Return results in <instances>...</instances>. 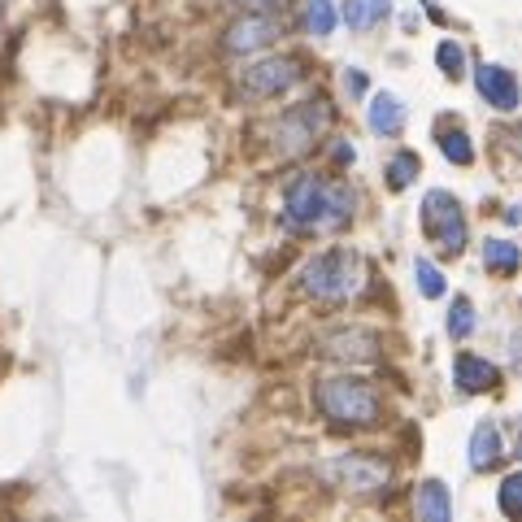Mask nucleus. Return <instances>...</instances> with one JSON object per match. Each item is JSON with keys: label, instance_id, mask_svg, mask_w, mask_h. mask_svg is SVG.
<instances>
[{"label": "nucleus", "instance_id": "20", "mask_svg": "<svg viewBox=\"0 0 522 522\" xmlns=\"http://www.w3.org/2000/svg\"><path fill=\"white\" fill-rule=\"evenodd\" d=\"M440 153L449 161H457V166H470V161H475V148H470L466 131H444L440 135Z\"/></svg>", "mask_w": 522, "mask_h": 522}, {"label": "nucleus", "instance_id": "18", "mask_svg": "<svg viewBox=\"0 0 522 522\" xmlns=\"http://www.w3.org/2000/svg\"><path fill=\"white\" fill-rule=\"evenodd\" d=\"M305 31H309V35H331V31H335V9H331V0H305Z\"/></svg>", "mask_w": 522, "mask_h": 522}, {"label": "nucleus", "instance_id": "22", "mask_svg": "<svg viewBox=\"0 0 522 522\" xmlns=\"http://www.w3.org/2000/svg\"><path fill=\"white\" fill-rule=\"evenodd\" d=\"M435 61H440V70L449 74V79H462L466 74V53H462V44H453V40H444L435 48Z\"/></svg>", "mask_w": 522, "mask_h": 522}, {"label": "nucleus", "instance_id": "1", "mask_svg": "<svg viewBox=\"0 0 522 522\" xmlns=\"http://www.w3.org/2000/svg\"><path fill=\"white\" fill-rule=\"evenodd\" d=\"M283 218L296 231H344L348 218H353V192L344 183L322 179V174H301V179L288 183Z\"/></svg>", "mask_w": 522, "mask_h": 522}, {"label": "nucleus", "instance_id": "15", "mask_svg": "<svg viewBox=\"0 0 522 522\" xmlns=\"http://www.w3.org/2000/svg\"><path fill=\"white\" fill-rule=\"evenodd\" d=\"M388 9H392V0H344V22L353 31H370L375 22L388 18Z\"/></svg>", "mask_w": 522, "mask_h": 522}, {"label": "nucleus", "instance_id": "13", "mask_svg": "<svg viewBox=\"0 0 522 522\" xmlns=\"http://www.w3.org/2000/svg\"><path fill=\"white\" fill-rule=\"evenodd\" d=\"M370 131L375 135H401L405 131V105L392 92H379L370 101Z\"/></svg>", "mask_w": 522, "mask_h": 522}, {"label": "nucleus", "instance_id": "21", "mask_svg": "<svg viewBox=\"0 0 522 522\" xmlns=\"http://www.w3.org/2000/svg\"><path fill=\"white\" fill-rule=\"evenodd\" d=\"M470 331H475V305H470V296H457L453 314H449V335L453 340H466Z\"/></svg>", "mask_w": 522, "mask_h": 522}, {"label": "nucleus", "instance_id": "3", "mask_svg": "<svg viewBox=\"0 0 522 522\" xmlns=\"http://www.w3.org/2000/svg\"><path fill=\"white\" fill-rule=\"evenodd\" d=\"M357 288H362V261L348 248H331V253H318L305 266V292L318 296V301H348Z\"/></svg>", "mask_w": 522, "mask_h": 522}, {"label": "nucleus", "instance_id": "26", "mask_svg": "<svg viewBox=\"0 0 522 522\" xmlns=\"http://www.w3.org/2000/svg\"><path fill=\"white\" fill-rule=\"evenodd\" d=\"M353 144H335V161H353Z\"/></svg>", "mask_w": 522, "mask_h": 522}, {"label": "nucleus", "instance_id": "12", "mask_svg": "<svg viewBox=\"0 0 522 522\" xmlns=\"http://www.w3.org/2000/svg\"><path fill=\"white\" fill-rule=\"evenodd\" d=\"M501 457H505V449H501L496 422H479L475 435H470V470H492Z\"/></svg>", "mask_w": 522, "mask_h": 522}, {"label": "nucleus", "instance_id": "23", "mask_svg": "<svg viewBox=\"0 0 522 522\" xmlns=\"http://www.w3.org/2000/svg\"><path fill=\"white\" fill-rule=\"evenodd\" d=\"M518 509H522V475H509L501 483V514L505 518H518Z\"/></svg>", "mask_w": 522, "mask_h": 522}, {"label": "nucleus", "instance_id": "19", "mask_svg": "<svg viewBox=\"0 0 522 522\" xmlns=\"http://www.w3.org/2000/svg\"><path fill=\"white\" fill-rule=\"evenodd\" d=\"M414 283H418L422 296H431V301H440L444 296V275L431 266L427 257H414Z\"/></svg>", "mask_w": 522, "mask_h": 522}, {"label": "nucleus", "instance_id": "17", "mask_svg": "<svg viewBox=\"0 0 522 522\" xmlns=\"http://www.w3.org/2000/svg\"><path fill=\"white\" fill-rule=\"evenodd\" d=\"M422 170V161H418V153H396L392 157V166H388V188L392 192H405L409 183H414V174Z\"/></svg>", "mask_w": 522, "mask_h": 522}, {"label": "nucleus", "instance_id": "9", "mask_svg": "<svg viewBox=\"0 0 522 522\" xmlns=\"http://www.w3.org/2000/svg\"><path fill=\"white\" fill-rule=\"evenodd\" d=\"M279 40V22L270 14H244L240 22H231L227 27V53H257V48L275 44Z\"/></svg>", "mask_w": 522, "mask_h": 522}, {"label": "nucleus", "instance_id": "8", "mask_svg": "<svg viewBox=\"0 0 522 522\" xmlns=\"http://www.w3.org/2000/svg\"><path fill=\"white\" fill-rule=\"evenodd\" d=\"M318 348H322V357H331V362H375L383 340L370 327H344V331L327 335Z\"/></svg>", "mask_w": 522, "mask_h": 522}, {"label": "nucleus", "instance_id": "6", "mask_svg": "<svg viewBox=\"0 0 522 522\" xmlns=\"http://www.w3.org/2000/svg\"><path fill=\"white\" fill-rule=\"evenodd\" d=\"M327 122H331L327 101H301V105H292L288 114L279 118V127H275L279 157H301V153H309L318 135L327 131Z\"/></svg>", "mask_w": 522, "mask_h": 522}, {"label": "nucleus", "instance_id": "7", "mask_svg": "<svg viewBox=\"0 0 522 522\" xmlns=\"http://www.w3.org/2000/svg\"><path fill=\"white\" fill-rule=\"evenodd\" d=\"M296 79H301V70H296L292 57H266V61H257V66L244 70V96H253V101H270V96L288 92Z\"/></svg>", "mask_w": 522, "mask_h": 522}, {"label": "nucleus", "instance_id": "4", "mask_svg": "<svg viewBox=\"0 0 522 522\" xmlns=\"http://www.w3.org/2000/svg\"><path fill=\"white\" fill-rule=\"evenodd\" d=\"M318 479H327L331 488L353 492V496H375L392 483V466L383 457H366V453H344L318 466Z\"/></svg>", "mask_w": 522, "mask_h": 522}, {"label": "nucleus", "instance_id": "10", "mask_svg": "<svg viewBox=\"0 0 522 522\" xmlns=\"http://www.w3.org/2000/svg\"><path fill=\"white\" fill-rule=\"evenodd\" d=\"M475 87H479L483 101H488L492 109H501V114H514V109H518L514 70H505V66H479L475 70Z\"/></svg>", "mask_w": 522, "mask_h": 522}, {"label": "nucleus", "instance_id": "25", "mask_svg": "<svg viewBox=\"0 0 522 522\" xmlns=\"http://www.w3.org/2000/svg\"><path fill=\"white\" fill-rule=\"evenodd\" d=\"M235 5H244V9H253V14H266V9H275L279 0H235Z\"/></svg>", "mask_w": 522, "mask_h": 522}, {"label": "nucleus", "instance_id": "14", "mask_svg": "<svg viewBox=\"0 0 522 522\" xmlns=\"http://www.w3.org/2000/svg\"><path fill=\"white\" fill-rule=\"evenodd\" d=\"M414 509H418V518H427V522H449L453 518V501H449V488H444L440 479H427L418 488V501H414Z\"/></svg>", "mask_w": 522, "mask_h": 522}, {"label": "nucleus", "instance_id": "24", "mask_svg": "<svg viewBox=\"0 0 522 522\" xmlns=\"http://www.w3.org/2000/svg\"><path fill=\"white\" fill-rule=\"evenodd\" d=\"M344 92L348 96H366V74L362 70H344Z\"/></svg>", "mask_w": 522, "mask_h": 522}, {"label": "nucleus", "instance_id": "5", "mask_svg": "<svg viewBox=\"0 0 522 522\" xmlns=\"http://www.w3.org/2000/svg\"><path fill=\"white\" fill-rule=\"evenodd\" d=\"M422 231H427V240L440 248L444 257H457L466 248V214H462L453 192L435 188L422 196Z\"/></svg>", "mask_w": 522, "mask_h": 522}, {"label": "nucleus", "instance_id": "2", "mask_svg": "<svg viewBox=\"0 0 522 522\" xmlns=\"http://www.w3.org/2000/svg\"><path fill=\"white\" fill-rule=\"evenodd\" d=\"M314 401L322 409V418H331L335 427H375L383 418V405L366 379H348V375L327 379V383H318Z\"/></svg>", "mask_w": 522, "mask_h": 522}, {"label": "nucleus", "instance_id": "11", "mask_svg": "<svg viewBox=\"0 0 522 522\" xmlns=\"http://www.w3.org/2000/svg\"><path fill=\"white\" fill-rule=\"evenodd\" d=\"M453 379H457V388L462 392H492L496 383H501V370H496L488 357H475V353H457V362H453Z\"/></svg>", "mask_w": 522, "mask_h": 522}, {"label": "nucleus", "instance_id": "16", "mask_svg": "<svg viewBox=\"0 0 522 522\" xmlns=\"http://www.w3.org/2000/svg\"><path fill=\"white\" fill-rule=\"evenodd\" d=\"M483 266L496 270V275H505V279H514V270H518V244L514 240H488V244H483Z\"/></svg>", "mask_w": 522, "mask_h": 522}]
</instances>
